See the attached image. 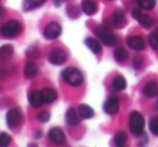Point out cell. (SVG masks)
Masks as SVG:
<instances>
[{
    "label": "cell",
    "mask_w": 158,
    "mask_h": 147,
    "mask_svg": "<svg viewBox=\"0 0 158 147\" xmlns=\"http://www.w3.org/2000/svg\"><path fill=\"white\" fill-rule=\"evenodd\" d=\"M62 78L67 84L72 87H79L84 82V75L81 71L75 67H68L63 70Z\"/></svg>",
    "instance_id": "cell-1"
},
{
    "label": "cell",
    "mask_w": 158,
    "mask_h": 147,
    "mask_svg": "<svg viewBox=\"0 0 158 147\" xmlns=\"http://www.w3.org/2000/svg\"><path fill=\"white\" fill-rule=\"evenodd\" d=\"M145 120L142 114L136 110L131 112L129 119V128L130 131L134 134V135H141L143 133V129H144Z\"/></svg>",
    "instance_id": "cell-2"
},
{
    "label": "cell",
    "mask_w": 158,
    "mask_h": 147,
    "mask_svg": "<svg viewBox=\"0 0 158 147\" xmlns=\"http://www.w3.org/2000/svg\"><path fill=\"white\" fill-rule=\"evenodd\" d=\"M22 31V26L18 21H9V22L5 23L1 27V34L3 37L6 38H13L18 36Z\"/></svg>",
    "instance_id": "cell-3"
},
{
    "label": "cell",
    "mask_w": 158,
    "mask_h": 147,
    "mask_svg": "<svg viewBox=\"0 0 158 147\" xmlns=\"http://www.w3.org/2000/svg\"><path fill=\"white\" fill-rule=\"evenodd\" d=\"M97 36L100 38V39L103 41L104 44L106 46H115L117 42V38L116 36L114 35L112 31H110L108 28H105V27H100V28L97 29Z\"/></svg>",
    "instance_id": "cell-4"
},
{
    "label": "cell",
    "mask_w": 158,
    "mask_h": 147,
    "mask_svg": "<svg viewBox=\"0 0 158 147\" xmlns=\"http://www.w3.org/2000/svg\"><path fill=\"white\" fill-rule=\"evenodd\" d=\"M62 33V27L59 23L56 22H51L44 27V35L47 39H56Z\"/></svg>",
    "instance_id": "cell-5"
},
{
    "label": "cell",
    "mask_w": 158,
    "mask_h": 147,
    "mask_svg": "<svg viewBox=\"0 0 158 147\" xmlns=\"http://www.w3.org/2000/svg\"><path fill=\"white\" fill-rule=\"evenodd\" d=\"M66 61V52L62 49H54L49 53V62L53 65H61Z\"/></svg>",
    "instance_id": "cell-6"
},
{
    "label": "cell",
    "mask_w": 158,
    "mask_h": 147,
    "mask_svg": "<svg viewBox=\"0 0 158 147\" xmlns=\"http://www.w3.org/2000/svg\"><path fill=\"white\" fill-rule=\"evenodd\" d=\"M22 121V115L20 110L16 108H12L7 112V122L10 128H14L19 125Z\"/></svg>",
    "instance_id": "cell-7"
},
{
    "label": "cell",
    "mask_w": 158,
    "mask_h": 147,
    "mask_svg": "<svg viewBox=\"0 0 158 147\" xmlns=\"http://www.w3.org/2000/svg\"><path fill=\"white\" fill-rule=\"evenodd\" d=\"M127 44L129 48L135 51H142L145 48V42L141 36H131L127 39Z\"/></svg>",
    "instance_id": "cell-8"
},
{
    "label": "cell",
    "mask_w": 158,
    "mask_h": 147,
    "mask_svg": "<svg viewBox=\"0 0 158 147\" xmlns=\"http://www.w3.org/2000/svg\"><path fill=\"white\" fill-rule=\"evenodd\" d=\"M49 138H50L54 144H57V145L63 144L66 140L65 134H64L63 131H62L61 129H59V128H52V129L49 131Z\"/></svg>",
    "instance_id": "cell-9"
},
{
    "label": "cell",
    "mask_w": 158,
    "mask_h": 147,
    "mask_svg": "<svg viewBox=\"0 0 158 147\" xmlns=\"http://www.w3.org/2000/svg\"><path fill=\"white\" fill-rule=\"evenodd\" d=\"M119 110V102L116 97H110L104 103V112L108 115H116Z\"/></svg>",
    "instance_id": "cell-10"
},
{
    "label": "cell",
    "mask_w": 158,
    "mask_h": 147,
    "mask_svg": "<svg viewBox=\"0 0 158 147\" xmlns=\"http://www.w3.org/2000/svg\"><path fill=\"white\" fill-rule=\"evenodd\" d=\"M41 96H42V101H44V103L51 104L56 100L57 93L55 92V90H53V89L46 88L41 91Z\"/></svg>",
    "instance_id": "cell-11"
},
{
    "label": "cell",
    "mask_w": 158,
    "mask_h": 147,
    "mask_svg": "<svg viewBox=\"0 0 158 147\" xmlns=\"http://www.w3.org/2000/svg\"><path fill=\"white\" fill-rule=\"evenodd\" d=\"M143 93L147 97H155L158 94V84L154 81H149L143 88Z\"/></svg>",
    "instance_id": "cell-12"
},
{
    "label": "cell",
    "mask_w": 158,
    "mask_h": 147,
    "mask_svg": "<svg viewBox=\"0 0 158 147\" xmlns=\"http://www.w3.org/2000/svg\"><path fill=\"white\" fill-rule=\"evenodd\" d=\"M112 21H113V24H114L116 27L123 28V27L126 25V18H125L123 12L120 11V10H116V11L113 13Z\"/></svg>",
    "instance_id": "cell-13"
},
{
    "label": "cell",
    "mask_w": 158,
    "mask_h": 147,
    "mask_svg": "<svg viewBox=\"0 0 158 147\" xmlns=\"http://www.w3.org/2000/svg\"><path fill=\"white\" fill-rule=\"evenodd\" d=\"M28 101L33 107H36V108L40 107V106L42 105V103H44L41 92H39V91H31L28 95Z\"/></svg>",
    "instance_id": "cell-14"
},
{
    "label": "cell",
    "mask_w": 158,
    "mask_h": 147,
    "mask_svg": "<svg viewBox=\"0 0 158 147\" xmlns=\"http://www.w3.org/2000/svg\"><path fill=\"white\" fill-rule=\"evenodd\" d=\"M66 122L72 127H76V125H80V119H79L77 112L74 108H69L66 112Z\"/></svg>",
    "instance_id": "cell-15"
},
{
    "label": "cell",
    "mask_w": 158,
    "mask_h": 147,
    "mask_svg": "<svg viewBox=\"0 0 158 147\" xmlns=\"http://www.w3.org/2000/svg\"><path fill=\"white\" fill-rule=\"evenodd\" d=\"M82 12L87 15H92L97 11V5L92 0H84L81 3Z\"/></svg>",
    "instance_id": "cell-16"
},
{
    "label": "cell",
    "mask_w": 158,
    "mask_h": 147,
    "mask_svg": "<svg viewBox=\"0 0 158 147\" xmlns=\"http://www.w3.org/2000/svg\"><path fill=\"white\" fill-rule=\"evenodd\" d=\"M78 114L80 117L85 119H90L94 116V112L93 109L90 107L89 105H86V104H82L78 107Z\"/></svg>",
    "instance_id": "cell-17"
},
{
    "label": "cell",
    "mask_w": 158,
    "mask_h": 147,
    "mask_svg": "<svg viewBox=\"0 0 158 147\" xmlns=\"http://www.w3.org/2000/svg\"><path fill=\"white\" fill-rule=\"evenodd\" d=\"M85 43H86V46L88 47L94 54H99L102 51V47H101V44H100V42L98 41V40L93 39V38H87V39L85 40Z\"/></svg>",
    "instance_id": "cell-18"
},
{
    "label": "cell",
    "mask_w": 158,
    "mask_h": 147,
    "mask_svg": "<svg viewBox=\"0 0 158 147\" xmlns=\"http://www.w3.org/2000/svg\"><path fill=\"white\" fill-rule=\"evenodd\" d=\"M38 72V67L34 62H28L25 66V69H24V74L27 78H34L36 75H37Z\"/></svg>",
    "instance_id": "cell-19"
},
{
    "label": "cell",
    "mask_w": 158,
    "mask_h": 147,
    "mask_svg": "<svg viewBox=\"0 0 158 147\" xmlns=\"http://www.w3.org/2000/svg\"><path fill=\"white\" fill-rule=\"evenodd\" d=\"M13 54V47L10 44H5L0 48V59L1 61H6L9 57H11V55Z\"/></svg>",
    "instance_id": "cell-20"
},
{
    "label": "cell",
    "mask_w": 158,
    "mask_h": 147,
    "mask_svg": "<svg viewBox=\"0 0 158 147\" xmlns=\"http://www.w3.org/2000/svg\"><path fill=\"white\" fill-rule=\"evenodd\" d=\"M46 2V0H24V9L29 11V10L39 8Z\"/></svg>",
    "instance_id": "cell-21"
},
{
    "label": "cell",
    "mask_w": 158,
    "mask_h": 147,
    "mask_svg": "<svg viewBox=\"0 0 158 147\" xmlns=\"http://www.w3.org/2000/svg\"><path fill=\"white\" fill-rule=\"evenodd\" d=\"M126 87H127V81H126L125 77H123V76H117L114 79V81H113V88L117 91L125 90Z\"/></svg>",
    "instance_id": "cell-22"
},
{
    "label": "cell",
    "mask_w": 158,
    "mask_h": 147,
    "mask_svg": "<svg viewBox=\"0 0 158 147\" xmlns=\"http://www.w3.org/2000/svg\"><path fill=\"white\" fill-rule=\"evenodd\" d=\"M127 140H128V135H127V133L123 131L118 132V133H116V135L114 136V142L116 146H123V145H125Z\"/></svg>",
    "instance_id": "cell-23"
},
{
    "label": "cell",
    "mask_w": 158,
    "mask_h": 147,
    "mask_svg": "<svg viewBox=\"0 0 158 147\" xmlns=\"http://www.w3.org/2000/svg\"><path fill=\"white\" fill-rule=\"evenodd\" d=\"M114 56H115V59H116L117 62L123 63V62H125L126 59H128V52L123 48H118V49L115 50Z\"/></svg>",
    "instance_id": "cell-24"
},
{
    "label": "cell",
    "mask_w": 158,
    "mask_h": 147,
    "mask_svg": "<svg viewBox=\"0 0 158 147\" xmlns=\"http://www.w3.org/2000/svg\"><path fill=\"white\" fill-rule=\"evenodd\" d=\"M139 21V24L141 25V26L145 27V28H148V27H151L152 25H153V18H151L149 15H147V14H141V16L138 18Z\"/></svg>",
    "instance_id": "cell-25"
},
{
    "label": "cell",
    "mask_w": 158,
    "mask_h": 147,
    "mask_svg": "<svg viewBox=\"0 0 158 147\" xmlns=\"http://www.w3.org/2000/svg\"><path fill=\"white\" fill-rule=\"evenodd\" d=\"M138 3L141 9L152 10L156 5V0H138Z\"/></svg>",
    "instance_id": "cell-26"
},
{
    "label": "cell",
    "mask_w": 158,
    "mask_h": 147,
    "mask_svg": "<svg viewBox=\"0 0 158 147\" xmlns=\"http://www.w3.org/2000/svg\"><path fill=\"white\" fill-rule=\"evenodd\" d=\"M149 44L153 49L158 50V31H154L151 36H149Z\"/></svg>",
    "instance_id": "cell-27"
},
{
    "label": "cell",
    "mask_w": 158,
    "mask_h": 147,
    "mask_svg": "<svg viewBox=\"0 0 158 147\" xmlns=\"http://www.w3.org/2000/svg\"><path fill=\"white\" fill-rule=\"evenodd\" d=\"M11 137L7 133H0V147H6L10 144Z\"/></svg>",
    "instance_id": "cell-28"
},
{
    "label": "cell",
    "mask_w": 158,
    "mask_h": 147,
    "mask_svg": "<svg viewBox=\"0 0 158 147\" xmlns=\"http://www.w3.org/2000/svg\"><path fill=\"white\" fill-rule=\"evenodd\" d=\"M149 130L154 135L158 136V118H154L149 122Z\"/></svg>",
    "instance_id": "cell-29"
},
{
    "label": "cell",
    "mask_w": 158,
    "mask_h": 147,
    "mask_svg": "<svg viewBox=\"0 0 158 147\" xmlns=\"http://www.w3.org/2000/svg\"><path fill=\"white\" fill-rule=\"evenodd\" d=\"M37 118L40 122H47V121H49V119H50V114H49L48 112H46V110H42V112H40L39 114H38Z\"/></svg>",
    "instance_id": "cell-30"
},
{
    "label": "cell",
    "mask_w": 158,
    "mask_h": 147,
    "mask_svg": "<svg viewBox=\"0 0 158 147\" xmlns=\"http://www.w3.org/2000/svg\"><path fill=\"white\" fill-rule=\"evenodd\" d=\"M141 14H142V11H141L140 9H133L132 10V16H133L135 20H138V18H140Z\"/></svg>",
    "instance_id": "cell-31"
},
{
    "label": "cell",
    "mask_w": 158,
    "mask_h": 147,
    "mask_svg": "<svg viewBox=\"0 0 158 147\" xmlns=\"http://www.w3.org/2000/svg\"><path fill=\"white\" fill-rule=\"evenodd\" d=\"M155 107H156L155 109H156V110H158V100H157V102H156V105H155Z\"/></svg>",
    "instance_id": "cell-32"
},
{
    "label": "cell",
    "mask_w": 158,
    "mask_h": 147,
    "mask_svg": "<svg viewBox=\"0 0 158 147\" xmlns=\"http://www.w3.org/2000/svg\"><path fill=\"white\" fill-rule=\"evenodd\" d=\"M0 10H1V8H0Z\"/></svg>",
    "instance_id": "cell-33"
}]
</instances>
